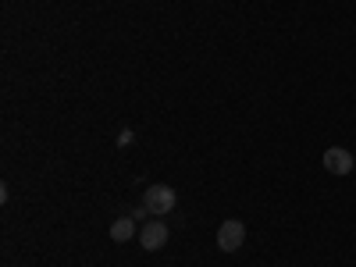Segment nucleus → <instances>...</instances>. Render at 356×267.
I'll use <instances>...</instances> for the list:
<instances>
[{
	"mask_svg": "<svg viewBox=\"0 0 356 267\" xmlns=\"http://www.w3.org/2000/svg\"><path fill=\"white\" fill-rule=\"evenodd\" d=\"M143 203H146V211H150L154 218H168L175 207H178V193L171 186H146Z\"/></svg>",
	"mask_w": 356,
	"mask_h": 267,
	"instance_id": "1",
	"label": "nucleus"
},
{
	"mask_svg": "<svg viewBox=\"0 0 356 267\" xmlns=\"http://www.w3.org/2000/svg\"><path fill=\"white\" fill-rule=\"evenodd\" d=\"M243 243H246V225L239 218L221 221V228H218V250L221 253H235V250H243Z\"/></svg>",
	"mask_w": 356,
	"mask_h": 267,
	"instance_id": "2",
	"label": "nucleus"
},
{
	"mask_svg": "<svg viewBox=\"0 0 356 267\" xmlns=\"http://www.w3.org/2000/svg\"><path fill=\"white\" fill-rule=\"evenodd\" d=\"M168 239H171V232H168V225H164L161 218H157V221H146V225L139 228V250H146V253L164 250Z\"/></svg>",
	"mask_w": 356,
	"mask_h": 267,
	"instance_id": "3",
	"label": "nucleus"
},
{
	"mask_svg": "<svg viewBox=\"0 0 356 267\" xmlns=\"http://www.w3.org/2000/svg\"><path fill=\"white\" fill-rule=\"evenodd\" d=\"M321 164H324V171H332V175H349V171H356V157L346 150V146H332V150H324Z\"/></svg>",
	"mask_w": 356,
	"mask_h": 267,
	"instance_id": "4",
	"label": "nucleus"
},
{
	"mask_svg": "<svg viewBox=\"0 0 356 267\" xmlns=\"http://www.w3.org/2000/svg\"><path fill=\"white\" fill-rule=\"evenodd\" d=\"M107 235H111V243H129V239H136V218L122 214L118 221H111Z\"/></svg>",
	"mask_w": 356,
	"mask_h": 267,
	"instance_id": "5",
	"label": "nucleus"
},
{
	"mask_svg": "<svg viewBox=\"0 0 356 267\" xmlns=\"http://www.w3.org/2000/svg\"><path fill=\"white\" fill-rule=\"evenodd\" d=\"M129 218H136V221H146V218H154L150 211H146V203H139V207H132V211H125Z\"/></svg>",
	"mask_w": 356,
	"mask_h": 267,
	"instance_id": "6",
	"label": "nucleus"
},
{
	"mask_svg": "<svg viewBox=\"0 0 356 267\" xmlns=\"http://www.w3.org/2000/svg\"><path fill=\"white\" fill-rule=\"evenodd\" d=\"M129 143H132V132H129V129H125V132H122V136H118V146H129Z\"/></svg>",
	"mask_w": 356,
	"mask_h": 267,
	"instance_id": "7",
	"label": "nucleus"
}]
</instances>
